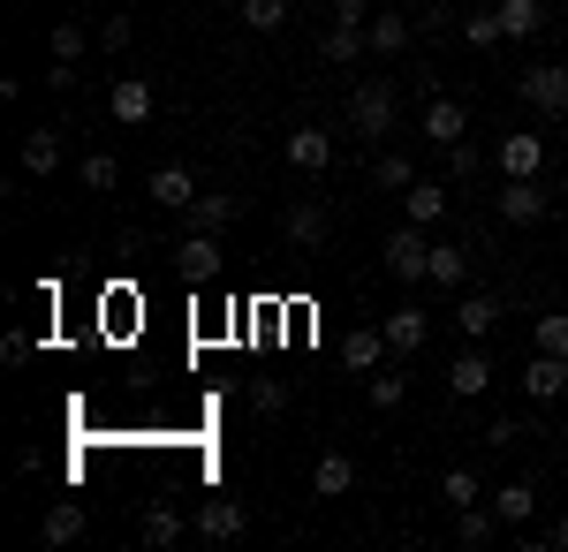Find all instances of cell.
<instances>
[{
    "instance_id": "6da1fadb",
    "label": "cell",
    "mask_w": 568,
    "mask_h": 552,
    "mask_svg": "<svg viewBox=\"0 0 568 552\" xmlns=\"http://www.w3.org/2000/svg\"><path fill=\"white\" fill-rule=\"evenodd\" d=\"M394 114H402V91L387 76H372V84H349V129L364 144H387L394 136Z\"/></svg>"
},
{
    "instance_id": "7a4b0ae2",
    "label": "cell",
    "mask_w": 568,
    "mask_h": 552,
    "mask_svg": "<svg viewBox=\"0 0 568 552\" xmlns=\"http://www.w3.org/2000/svg\"><path fill=\"white\" fill-rule=\"evenodd\" d=\"M516 99H524L538 122H561V114H568V69H561V61H530L524 84H516Z\"/></svg>"
},
{
    "instance_id": "3957f363",
    "label": "cell",
    "mask_w": 568,
    "mask_h": 552,
    "mask_svg": "<svg viewBox=\"0 0 568 552\" xmlns=\"http://www.w3.org/2000/svg\"><path fill=\"white\" fill-rule=\"evenodd\" d=\"M493 167L508 174V182H538V174H546V136H538V129H508V136L493 144Z\"/></svg>"
},
{
    "instance_id": "277c9868",
    "label": "cell",
    "mask_w": 568,
    "mask_h": 552,
    "mask_svg": "<svg viewBox=\"0 0 568 552\" xmlns=\"http://www.w3.org/2000/svg\"><path fill=\"white\" fill-rule=\"evenodd\" d=\"M387 273H394V280H425V273H433V243H425V227H417V219L387 235Z\"/></svg>"
},
{
    "instance_id": "5b68a950",
    "label": "cell",
    "mask_w": 568,
    "mask_h": 552,
    "mask_svg": "<svg viewBox=\"0 0 568 552\" xmlns=\"http://www.w3.org/2000/svg\"><path fill=\"white\" fill-rule=\"evenodd\" d=\"M144 190H152V205H160V213H190V197H197V174L175 167V160H160Z\"/></svg>"
},
{
    "instance_id": "8992f818",
    "label": "cell",
    "mask_w": 568,
    "mask_h": 552,
    "mask_svg": "<svg viewBox=\"0 0 568 552\" xmlns=\"http://www.w3.org/2000/svg\"><path fill=\"white\" fill-rule=\"evenodd\" d=\"M493 213L508 219V227H538V219L554 213V205H546V182H508V190H500V205H493Z\"/></svg>"
},
{
    "instance_id": "52a82bcc",
    "label": "cell",
    "mask_w": 568,
    "mask_h": 552,
    "mask_svg": "<svg viewBox=\"0 0 568 552\" xmlns=\"http://www.w3.org/2000/svg\"><path fill=\"white\" fill-rule=\"evenodd\" d=\"M106 114L122 129H144L152 122V84L144 76H122V84H106Z\"/></svg>"
},
{
    "instance_id": "ba28073f",
    "label": "cell",
    "mask_w": 568,
    "mask_h": 552,
    "mask_svg": "<svg viewBox=\"0 0 568 552\" xmlns=\"http://www.w3.org/2000/svg\"><path fill=\"white\" fill-rule=\"evenodd\" d=\"M288 167L296 174H326L334 167V136H326V129H288Z\"/></svg>"
},
{
    "instance_id": "9c48e42d",
    "label": "cell",
    "mask_w": 568,
    "mask_h": 552,
    "mask_svg": "<svg viewBox=\"0 0 568 552\" xmlns=\"http://www.w3.org/2000/svg\"><path fill=\"white\" fill-rule=\"evenodd\" d=\"M425 136H433L439 152H447V144H463V136H470V106H463V99H447V91H439L433 106H425Z\"/></svg>"
},
{
    "instance_id": "30bf717a",
    "label": "cell",
    "mask_w": 568,
    "mask_h": 552,
    "mask_svg": "<svg viewBox=\"0 0 568 552\" xmlns=\"http://www.w3.org/2000/svg\"><path fill=\"white\" fill-rule=\"evenodd\" d=\"M379 334H387V348H394V356H417V348L433 340V318H425L417 303H402V310H394V318L379 326Z\"/></svg>"
},
{
    "instance_id": "8fae6325",
    "label": "cell",
    "mask_w": 568,
    "mask_h": 552,
    "mask_svg": "<svg viewBox=\"0 0 568 552\" xmlns=\"http://www.w3.org/2000/svg\"><path fill=\"white\" fill-rule=\"evenodd\" d=\"M455 326L470 340L493 334V326H500V296H493V288H463V296H455Z\"/></svg>"
},
{
    "instance_id": "7c38bea8",
    "label": "cell",
    "mask_w": 568,
    "mask_h": 552,
    "mask_svg": "<svg viewBox=\"0 0 568 552\" xmlns=\"http://www.w3.org/2000/svg\"><path fill=\"white\" fill-rule=\"evenodd\" d=\"M175 265L190 273V280H197V288H205V280H220V273H227V257H220V235H190V243L175 251Z\"/></svg>"
},
{
    "instance_id": "4fadbf2b",
    "label": "cell",
    "mask_w": 568,
    "mask_h": 552,
    "mask_svg": "<svg viewBox=\"0 0 568 552\" xmlns=\"http://www.w3.org/2000/svg\"><path fill=\"white\" fill-rule=\"evenodd\" d=\"M311 492H318V500L356 492V454H318V462H311Z\"/></svg>"
},
{
    "instance_id": "5bb4252c",
    "label": "cell",
    "mask_w": 568,
    "mask_h": 552,
    "mask_svg": "<svg viewBox=\"0 0 568 552\" xmlns=\"http://www.w3.org/2000/svg\"><path fill=\"white\" fill-rule=\"evenodd\" d=\"M243 522H251V514L235 508V500H213V508L197 514V522H190V530H197V538H205V545H235V538H243Z\"/></svg>"
},
{
    "instance_id": "9a60e30c",
    "label": "cell",
    "mask_w": 568,
    "mask_h": 552,
    "mask_svg": "<svg viewBox=\"0 0 568 552\" xmlns=\"http://www.w3.org/2000/svg\"><path fill=\"white\" fill-rule=\"evenodd\" d=\"M485 386H493V356H485V348H463V356L447 364V393H470V401H478Z\"/></svg>"
},
{
    "instance_id": "2e32d148",
    "label": "cell",
    "mask_w": 568,
    "mask_h": 552,
    "mask_svg": "<svg viewBox=\"0 0 568 552\" xmlns=\"http://www.w3.org/2000/svg\"><path fill=\"white\" fill-rule=\"evenodd\" d=\"M182 219H190V235H220V227L235 219V197H227V190H197Z\"/></svg>"
},
{
    "instance_id": "e0dca14e",
    "label": "cell",
    "mask_w": 568,
    "mask_h": 552,
    "mask_svg": "<svg viewBox=\"0 0 568 552\" xmlns=\"http://www.w3.org/2000/svg\"><path fill=\"white\" fill-rule=\"evenodd\" d=\"M425 280L463 296V288H470V251H463V243H433V273H425Z\"/></svg>"
},
{
    "instance_id": "ac0fdd59",
    "label": "cell",
    "mask_w": 568,
    "mask_h": 552,
    "mask_svg": "<svg viewBox=\"0 0 568 552\" xmlns=\"http://www.w3.org/2000/svg\"><path fill=\"white\" fill-rule=\"evenodd\" d=\"M281 227H288V243H296V251H318L334 219H326V205H288V213H281Z\"/></svg>"
},
{
    "instance_id": "d6986e66",
    "label": "cell",
    "mask_w": 568,
    "mask_h": 552,
    "mask_svg": "<svg viewBox=\"0 0 568 552\" xmlns=\"http://www.w3.org/2000/svg\"><path fill=\"white\" fill-rule=\"evenodd\" d=\"M387 356H394V348H387V334H349V340H342V364H349L356 379H372V371H379Z\"/></svg>"
},
{
    "instance_id": "ffe728a7",
    "label": "cell",
    "mask_w": 568,
    "mask_h": 552,
    "mask_svg": "<svg viewBox=\"0 0 568 552\" xmlns=\"http://www.w3.org/2000/svg\"><path fill=\"white\" fill-rule=\"evenodd\" d=\"M500 8V31L508 39H538L546 31V0H493Z\"/></svg>"
},
{
    "instance_id": "44dd1931",
    "label": "cell",
    "mask_w": 568,
    "mask_h": 552,
    "mask_svg": "<svg viewBox=\"0 0 568 552\" xmlns=\"http://www.w3.org/2000/svg\"><path fill=\"white\" fill-rule=\"evenodd\" d=\"M318 53H326V61H334V69H356V61H364V53H372V39H364V31H356V23H334V31H326V39H318Z\"/></svg>"
},
{
    "instance_id": "7402d4cb",
    "label": "cell",
    "mask_w": 568,
    "mask_h": 552,
    "mask_svg": "<svg viewBox=\"0 0 568 552\" xmlns=\"http://www.w3.org/2000/svg\"><path fill=\"white\" fill-rule=\"evenodd\" d=\"M364 39H372V53H409V16L379 8V16L364 23Z\"/></svg>"
},
{
    "instance_id": "603a6c76",
    "label": "cell",
    "mask_w": 568,
    "mask_h": 552,
    "mask_svg": "<svg viewBox=\"0 0 568 552\" xmlns=\"http://www.w3.org/2000/svg\"><path fill=\"white\" fill-rule=\"evenodd\" d=\"M500 530H508V522H500L493 508H455V538H463L470 552H478V545H493Z\"/></svg>"
},
{
    "instance_id": "cb8c5ba5",
    "label": "cell",
    "mask_w": 568,
    "mask_h": 552,
    "mask_svg": "<svg viewBox=\"0 0 568 552\" xmlns=\"http://www.w3.org/2000/svg\"><path fill=\"white\" fill-rule=\"evenodd\" d=\"M493 514H500L508 530H524L530 514H538V492H530V484H500V492H493Z\"/></svg>"
},
{
    "instance_id": "d4e9b609",
    "label": "cell",
    "mask_w": 568,
    "mask_h": 552,
    "mask_svg": "<svg viewBox=\"0 0 568 552\" xmlns=\"http://www.w3.org/2000/svg\"><path fill=\"white\" fill-rule=\"evenodd\" d=\"M39 538H45V545H77V538H84V508H77V500H61V508L39 522Z\"/></svg>"
},
{
    "instance_id": "484cf974",
    "label": "cell",
    "mask_w": 568,
    "mask_h": 552,
    "mask_svg": "<svg viewBox=\"0 0 568 552\" xmlns=\"http://www.w3.org/2000/svg\"><path fill=\"white\" fill-rule=\"evenodd\" d=\"M61 167V136H53V129H31V136H23V174H53Z\"/></svg>"
},
{
    "instance_id": "4316f807",
    "label": "cell",
    "mask_w": 568,
    "mask_h": 552,
    "mask_svg": "<svg viewBox=\"0 0 568 552\" xmlns=\"http://www.w3.org/2000/svg\"><path fill=\"white\" fill-rule=\"evenodd\" d=\"M402 197H409V219H417V227H433V219H447V190H439V182H409Z\"/></svg>"
},
{
    "instance_id": "83f0119b",
    "label": "cell",
    "mask_w": 568,
    "mask_h": 552,
    "mask_svg": "<svg viewBox=\"0 0 568 552\" xmlns=\"http://www.w3.org/2000/svg\"><path fill=\"white\" fill-rule=\"evenodd\" d=\"M77 182H84V190H99V197H106V190H114V182H122V160H114V152H84V160H77Z\"/></svg>"
},
{
    "instance_id": "f1b7e54d",
    "label": "cell",
    "mask_w": 568,
    "mask_h": 552,
    "mask_svg": "<svg viewBox=\"0 0 568 552\" xmlns=\"http://www.w3.org/2000/svg\"><path fill=\"white\" fill-rule=\"evenodd\" d=\"M182 530H190V522H182L175 508H144V522H136V538H144V545H175Z\"/></svg>"
},
{
    "instance_id": "f546056e",
    "label": "cell",
    "mask_w": 568,
    "mask_h": 552,
    "mask_svg": "<svg viewBox=\"0 0 568 552\" xmlns=\"http://www.w3.org/2000/svg\"><path fill=\"white\" fill-rule=\"evenodd\" d=\"M364 401H372V409L387 417V409H402V401H409V379H402V371H372V386H364Z\"/></svg>"
},
{
    "instance_id": "4dcf8cb0",
    "label": "cell",
    "mask_w": 568,
    "mask_h": 552,
    "mask_svg": "<svg viewBox=\"0 0 568 552\" xmlns=\"http://www.w3.org/2000/svg\"><path fill=\"white\" fill-rule=\"evenodd\" d=\"M530 348H546V356H568V310H546V318H530Z\"/></svg>"
},
{
    "instance_id": "1f68e13d",
    "label": "cell",
    "mask_w": 568,
    "mask_h": 552,
    "mask_svg": "<svg viewBox=\"0 0 568 552\" xmlns=\"http://www.w3.org/2000/svg\"><path fill=\"white\" fill-rule=\"evenodd\" d=\"M439 500H447V508H478V469H447V477H439Z\"/></svg>"
},
{
    "instance_id": "d6a6232c",
    "label": "cell",
    "mask_w": 568,
    "mask_h": 552,
    "mask_svg": "<svg viewBox=\"0 0 568 552\" xmlns=\"http://www.w3.org/2000/svg\"><path fill=\"white\" fill-rule=\"evenodd\" d=\"M45 45H53V61H84V45H99L84 31V23H53V31H45Z\"/></svg>"
},
{
    "instance_id": "836d02e7",
    "label": "cell",
    "mask_w": 568,
    "mask_h": 552,
    "mask_svg": "<svg viewBox=\"0 0 568 552\" xmlns=\"http://www.w3.org/2000/svg\"><path fill=\"white\" fill-rule=\"evenodd\" d=\"M372 182H379V190H409V182H417L409 152H379V160H372Z\"/></svg>"
},
{
    "instance_id": "e575fe53",
    "label": "cell",
    "mask_w": 568,
    "mask_h": 552,
    "mask_svg": "<svg viewBox=\"0 0 568 552\" xmlns=\"http://www.w3.org/2000/svg\"><path fill=\"white\" fill-rule=\"evenodd\" d=\"M463 39L470 45H500L508 39V31H500V8H470V16H463Z\"/></svg>"
},
{
    "instance_id": "d590c367",
    "label": "cell",
    "mask_w": 568,
    "mask_h": 552,
    "mask_svg": "<svg viewBox=\"0 0 568 552\" xmlns=\"http://www.w3.org/2000/svg\"><path fill=\"white\" fill-rule=\"evenodd\" d=\"M243 23L251 31H281L288 23V0H243Z\"/></svg>"
},
{
    "instance_id": "8d00e7d4",
    "label": "cell",
    "mask_w": 568,
    "mask_h": 552,
    "mask_svg": "<svg viewBox=\"0 0 568 552\" xmlns=\"http://www.w3.org/2000/svg\"><path fill=\"white\" fill-rule=\"evenodd\" d=\"M91 39L106 45V53H122V45L136 39V23H130V16H106V23H99V31H91Z\"/></svg>"
},
{
    "instance_id": "74e56055",
    "label": "cell",
    "mask_w": 568,
    "mask_h": 552,
    "mask_svg": "<svg viewBox=\"0 0 568 552\" xmlns=\"http://www.w3.org/2000/svg\"><path fill=\"white\" fill-rule=\"evenodd\" d=\"M478 167H485V152H470V136H463V144H447V174H455V182H470Z\"/></svg>"
},
{
    "instance_id": "f35d334b",
    "label": "cell",
    "mask_w": 568,
    "mask_h": 552,
    "mask_svg": "<svg viewBox=\"0 0 568 552\" xmlns=\"http://www.w3.org/2000/svg\"><path fill=\"white\" fill-rule=\"evenodd\" d=\"M516 439H524L516 417H493V425H485V447H516Z\"/></svg>"
},
{
    "instance_id": "ab89813d",
    "label": "cell",
    "mask_w": 568,
    "mask_h": 552,
    "mask_svg": "<svg viewBox=\"0 0 568 552\" xmlns=\"http://www.w3.org/2000/svg\"><path fill=\"white\" fill-rule=\"evenodd\" d=\"M334 23H356V31H364V23H372V8H364V0H334Z\"/></svg>"
},
{
    "instance_id": "60d3db41",
    "label": "cell",
    "mask_w": 568,
    "mask_h": 552,
    "mask_svg": "<svg viewBox=\"0 0 568 552\" xmlns=\"http://www.w3.org/2000/svg\"><path fill=\"white\" fill-rule=\"evenodd\" d=\"M45 91H77V61H53L45 69Z\"/></svg>"
},
{
    "instance_id": "b9f144b4",
    "label": "cell",
    "mask_w": 568,
    "mask_h": 552,
    "mask_svg": "<svg viewBox=\"0 0 568 552\" xmlns=\"http://www.w3.org/2000/svg\"><path fill=\"white\" fill-rule=\"evenodd\" d=\"M546 538H554V545H561V552H568V514H561V522H554V530H546Z\"/></svg>"
}]
</instances>
